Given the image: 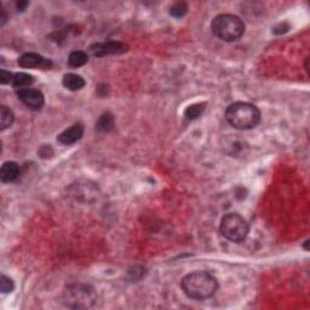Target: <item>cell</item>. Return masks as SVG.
<instances>
[{"label":"cell","mask_w":310,"mask_h":310,"mask_svg":"<svg viewBox=\"0 0 310 310\" xmlns=\"http://www.w3.org/2000/svg\"><path fill=\"white\" fill-rule=\"evenodd\" d=\"M29 5V2L28 1H25V0H20V1L16 2V9L17 11H25L26 9H27V6Z\"/></svg>","instance_id":"obj_23"},{"label":"cell","mask_w":310,"mask_h":310,"mask_svg":"<svg viewBox=\"0 0 310 310\" xmlns=\"http://www.w3.org/2000/svg\"><path fill=\"white\" fill-rule=\"evenodd\" d=\"M18 66L21 68L26 69H50L52 67V62L49 58H45L41 55L35 52H26L22 56H20L17 61Z\"/></svg>","instance_id":"obj_8"},{"label":"cell","mask_w":310,"mask_h":310,"mask_svg":"<svg viewBox=\"0 0 310 310\" xmlns=\"http://www.w3.org/2000/svg\"><path fill=\"white\" fill-rule=\"evenodd\" d=\"M114 124H115V119L113 114L111 112H106L96 121V131L100 134H108L114 129Z\"/></svg>","instance_id":"obj_12"},{"label":"cell","mask_w":310,"mask_h":310,"mask_svg":"<svg viewBox=\"0 0 310 310\" xmlns=\"http://www.w3.org/2000/svg\"><path fill=\"white\" fill-rule=\"evenodd\" d=\"M21 168L15 161H6L2 164L0 170V179L2 183H11L20 177Z\"/></svg>","instance_id":"obj_10"},{"label":"cell","mask_w":310,"mask_h":310,"mask_svg":"<svg viewBox=\"0 0 310 310\" xmlns=\"http://www.w3.org/2000/svg\"><path fill=\"white\" fill-rule=\"evenodd\" d=\"M62 84L63 86L69 91H79L85 86V80L82 75L74 74V73H68V74L63 75L62 79Z\"/></svg>","instance_id":"obj_11"},{"label":"cell","mask_w":310,"mask_h":310,"mask_svg":"<svg viewBox=\"0 0 310 310\" xmlns=\"http://www.w3.org/2000/svg\"><path fill=\"white\" fill-rule=\"evenodd\" d=\"M14 288L15 285L12 279L2 274L1 278H0V291H1V293H11Z\"/></svg>","instance_id":"obj_18"},{"label":"cell","mask_w":310,"mask_h":310,"mask_svg":"<svg viewBox=\"0 0 310 310\" xmlns=\"http://www.w3.org/2000/svg\"><path fill=\"white\" fill-rule=\"evenodd\" d=\"M88 62V55L85 51L78 50V51H73L72 54L69 55L68 57V66L70 68L75 69V68H80V67L85 66Z\"/></svg>","instance_id":"obj_14"},{"label":"cell","mask_w":310,"mask_h":310,"mask_svg":"<svg viewBox=\"0 0 310 310\" xmlns=\"http://www.w3.org/2000/svg\"><path fill=\"white\" fill-rule=\"evenodd\" d=\"M15 121L14 112L6 106L0 107V130L4 131L7 127H11Z\"/></svg>","instance_id":"obj_15"},{"label":"cell","mask_w":310,"mask_h":310,"mask_svg":"<svg viewBox=\"0 0 310 310\" xmlns=\"http://www.w3.org/2000/svg\"><path fill=\"white\" fill-rule=\"evenodd\" d=\"M38 154H39V156H40V158H43V159H49V158H51L52 155H54V149H52V147L50 144H44V145H41L40 147V149L38 150Z\"/></svg>","instance_id":"obj_20"},{"label":"cell","mask_w":310,"mask_h":310,"mask_svg":"<svg viewBox=\"0 0 310 310\" xmlns=\"http://www.w3.org/2000/svg\"><path fill=\"white\" fill-rule=\"evenodd\" d=\"M181 287L189 298L195 301H205L217 292L218 280L210 272L197 270L187 274L182 279Z\"/></svg>","instance_id":"obj_1"},{"label":"cell","mask_w":310,"mask_h":310,"mask_svg":"<svg viewBox=\"0 0 310 310\" xmlns=\"http://www.w3.org/2000/svg\"><path fill=\"white\" fill-rule=\"evenodd\" d=\"M245 23L240 17L231 14H221L211 22V30L220 40L233 43L238 41L245 34Z\"/></svg>","instance_id":"obj_3"},{"label":"cell","mask_w":310,"mask_h":310,"mask_svg":"<svg viewBox=\"0 0 310 310\" xmlns=\"http://www.w3.org/2000/svg\"><path fill=\"white\" fill-rule=\"evenodd\" d=\"M83 136H84V125L82 122H75L74 125L62 131L57 136V141L63 145H72L82 140Z\"/></svg>","instance_id":"obj_9"},{"label":"cell","mask_w":310,"mask_h":310,"mask_svg":"<svg viewBox=\"0 0 310 310\" xmlns=\"http://www.w3.org/2000/svg\"><path fill=\"white\" fill-rule=\"evenodd\" d=\"M288 30H290V25L286 22H282V23H279L278 26H275L274 28H273V33L276 35H281V34H285V33H287Z\"/></svg>","instance_id":"obj_21"},{"label":"cell","mask_w":310,"mask_h":310,"mask_svg":"<svg viewBox=\"0 0 310 310\" xmlns=\"http://www.w3.org/2000/svg\"><path fill=\"white\" fill-rule=\"evenodd\" d=\"M205 109H206V103L190 104L189 107H187L186 111H184V118L189 121L197 120V119H199L202 115Z\"/></svg>","instance_id":"obj_16"},{"label":"cell","mask_w":310,"mask_h":310,"mask_svg":"<svg viewBox=\"0 0 310 310\" xmlns=\"http://www.w3.org/2000/svg\"><path fill=\"white\" fill-rule=\"evenodd\" d=\"M34 84V77L30 74H27V73H15L14 74V79H12V86H14L16 90H20V88H25V87H30Z\"/></svg>","instance_id":"obj_13"},{"label":"cell","mask_w":310,"mask_h":310,"mask_svg":"<svg viewBox=\"0 0 310 310\" xmlns=\"http://www.w3.org/2000/svg\"><path fill=\"white\" fill-rule=\"evenodd\" d=\"M96 92H97V95L100 97H107L109 95V92H111V88H109V85L100 84L97 88H96Z\"/></svg>","instance_id":"obj_22"},{"label":"cell","mask_w":310,"mask_h":310,"mask_svg":"<svg viewBox=\"0 0 310 310\" xmlns=\"http://www.w3.org/2000/svg\"><path fill=\"white\" fill-rule=\"evenodd\" d=\"M12 79H14V74H12L11 72H7V70L5 69L0 70V84H12Z\"/></svg>","instance_id":"obj_19"},{"label":"cell","mask_w":310,"mask_h":310,"mask_svg":"<svg viewBox=\"0 0 310 310\" xmlns=\"http://www.w3.org/2000/svg\"><path fill=\"white\" fill-rule=\"evenodd\" d=\"M0 25L1 26H4L5 25V22H6L7 21V15H6V12H5V10H2L1 11V18H0Z\"/></svg>","instance_id":"obj_24"},{"label":"cell","mask_w":310,"mask_h":310,"mask_svg":"<svg viewBox=\"0 0 310 310\" xmlns=\"http://www.w3.org/2000/svg\"><path fill=\"white\" fill-rule=\"evenodd\" d=\"M18 100L30 111H40L45 103V96L39 88L25 87L16 90Z\"/></svg>","instance_id":"obj_6"},{"label":"cell","mask_w":310,"mask_h":310,"mask_svg":"<svg viewBox=\"0 0 310 310\" xmlns=\"http://www.w3.org/2000/svg\"><path fill=\"white\" fill-rule=\"evenodd\" d=\"M187 12H188V4L187 2H174L172 6L170 7V15L174 18H182L186 16Z\"/></svg>","instance_id":"obj_17"},{"label":"cell","mask_w":310,"mask_h":310,"mask_svg":"<svg viewBox=\"0 0 310 310\" xmlns=\"http://www.w3.org/2000/svg\"><path fill=\"white\" fill-rule=\"evenodd\" d=\"M262 119L260 111L254 104L249 102L231 103L225 111V120L234 129L252 130L258 126Z\"/></svg>","instance_id":"obj_2"},{"label":"cell","mask_w":310,"mask_h":310,"mask_svg":"<svg viewBox=\"0 0 310 310\" xmlns=\"http://www.w3.org/2000/svg\"><path fill=\"white\" fill-rule=\"evenodd\" d=\"M97 301L93 287L83 283H74L66 288L63 292L64 306L72 309H87L95 306Z\"/></svg>","instance_id":"obj_4"},{"label":"cell","mask_w":310,"mask_h":310,"mask_svg":"<svg viewBox=\"0 0 310 310\" xmlns=\"http://www.w3.org/2000/svg\"><path fill=\"white\" fill-rule=\"evenodd\" d=\"M308 244H309V240H307L306 242H304V249L308 250Z\"/></svg>","instance_id":"obj_25"},{"label":"cell","mask_w":310,"mask_h":310,"mask_svg":"<svg viewBox=\"0 0 310 310\" xmlns=\"http://www.w3.org/2000/svg\"><path fill=\"white\" fill-rule=\"evenodd\" d=\"M129 46L122 41L111 40L104 43H95L88 48V52L95 57H104L109 55H120L127 51Z\"/></svg>","instance_id":"obj_7"},{"label":"cell","mask_w":310,"mask_h":310,"mask_svg":"<svg viewBox=\"0 0 310 310\" xmlns=\"http://www.w3.org/2000/svg\"><path fill=\"white\" fill-rule=\"evenodd\" d=\"M220 230L226 240L240 244L246 240L250 226L241 215L236 212H229L221 220Z\"/></svg>","instance_id":"obj_5"}]
</instances>
